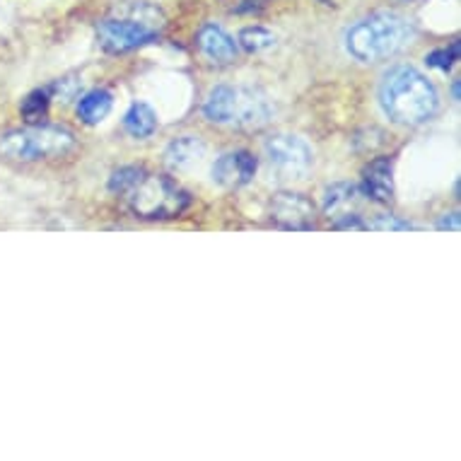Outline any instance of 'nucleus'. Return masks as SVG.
Returning a JSON list of instances; mask_svg holds the SVG:
<instances>
[{"instance_id": "1", "label": "nucleus", "mask_w": 461, "mask_h": 461, "mask_svg": "<svg viewBox=\"0 0 461 461\" xmlns=\"http://www.w3.org/2000/svg\"><path fill=\"white\" fill-rule=\"evenodd\" d=\"M382 109L401 126H420L430 122L438 112V90L420 70L411 66H396L379 85Z\"/></svg>"}, {"instance_id": "2", "label": "nucleus", "mask_w": 461, "mask_h": 461, "mask_svg": "<svg viewBox=\"0 0 461 461\" xmlns=\"http://www.w3.org/2000/svg\"><path fill=\"white\" fill-rule=\"evenodd\" d=\"M413 24L409 17L393 10L372 13L346 32V49L353 59L363 63H377L401 53L413 41Z\"/></svg>"}, {"instance_id": "3", "label": "nucleus", "mask_w": 461, "mask_h": 461, "mask_svg": "<svg viewBox=\"0 0 461 461\" xmlns=\"http://www.w3.org/2000/svg\"><path fill=\"white\" fill-rule=\"evenodd\" d=\"M165 27V15L155 5L133 0L113 10L97 27L99 46L109 53H129L150 44Z\"/></svg>"}, {"instance_id": "4", "label": "nucleus", "mask_w": 461, "mask_h": 461, "mask_svg": "<svg viewBox=\"0 0 461 461\" xmlns=\"http://www.w3.org/2000/svg\"><path fill=\"white\" fill-rule=\"evenodd\" d=\"M271 104L261 92L244 87H215L203 104V116L212 123L258 129L271 119Z\"/></svg>"}, {"instance_id": "5", "label": "nucleus", "mask_w": 461, "mask_h": 461, "mask_svg": "<svg viewBox=\"0 0 461 461\" xmlns=\"http://www.w3.org/2000/svg\"><path fill=\"white\" fill-rule=\"evenodd\" d=\"M76 136L61 126H27L0 136V155L17 162H34L44 158H61L73 150Z\"/></svg>"}, {"instance_id": "6", "label": "nucleus", "mask_w": 461, "mask_h": 461, "mask_svg": "<svg viewBox=\"0 0 461 461\" xmlns=\"http://www.w3.org/2000/svg\"><path fill=\"white\" fill-rule=\"evenodd\" d=\"M191 203V196L169 176L143 175L129 191V205L140 220L179 218Z\"/></svg>"}, {"instance_id": "7", "label": "nucleus", "mask_w": 461, "mask_h": 461, "mask_svg": "<svg viewBox=\"0 0 461 461\" xmlns=\"http://www.w3.org/2000/svg\"><path fill=\"white\" fill-rule=\"evenodd\" d=\"M324 215L339 230H363V191L356 184H333L326 189Z\"/></svg>"}, {"instance_id": "8", "label": "nucleus", "mask_w": 461, "mask_h": 461, "mask_svg": "<svg viewBox=\"0 0 461 461\" xmlns=\"http://www.w3.org/2000/svg\"><path fill=\"white\" fill-rule=\"evenodd\" d=\"M266 158L276 167L280 175L285 176H303L312 167V150L303 138L276 133L266 140L264 145Z\"/></svg>"}, {"instance_id": "9", "label": "nucleus", "mask_w": 461, "mask_h": 461, "mask_svg": "<svg viewBox=\"0 0 461 461\" xmlns=\"http://www.w3.org/2000/svg\"><path fill=\"white\" fill-rule=\"evenodd\" d=\"M271 220L283 230H312L314 227V205L303 194H276L271 201Z\"/></svg>"}, {"instance_id": "10", "label": "nucleus", "mask_w": 461, "mask_h": 461, "mask_svg": "<svg viewBox=\"0 0 461 461\" xmlns=\"http://www.w3.org/2000/svg\"><path fill=\"white\" fill-rule=\"evenodd\" d=\"M258 159L247 150L227 152L212 165V179L225 186V189H240L244 184H249L257 175Z\"/></svg>"}, {"instance_id": "11", "label": "nucleus", "mask_w": 461, "mask_h": 461, "mask_svg": "<svg viewBox=\"0 0 461 461\" xmlns=\"http://www.w3.org/2000/svg\"><path fill=\"white\" fill-rule=\"evenodd\" d=\"M196 44L198 51L215 66H227L237 59L235 39L218 24H203L196 34Z\"/></svg>"}, {"instance_id": "12", "label": "nucleus", "mask_w": 461, "mask_h": 461, "mask_svg": "<svg viewBox=\"0 0 461 461\" xmlns=\"http://www.w3.org/2000/svg\"><path fill=\"white\" fill-rule=\"evenodd\" d=\"M393 167L389 158L372 159L363 172V196L377 201V203H389L393 198Z\"/></svg>"}, {"instance_id": "13", "label": "nucleus", "mask_w": 461, "mask_h": 461, "mask_svg": "<svg viewBox=\"0 0 461 461\" xmlns=\"http://www.w3.org/2000/svg\"><path fill=\"white\" fill-rule=\"evenodd\" d=\"M203 150H205V145L201 143V138H194V136L176 138L175 143H169V148H167L165 152L167 165L172 167V169H186V167H191L194 162L201 159Z\"/></svg>"}, {"instance_id": "14", "label": "nucleus", "mask_w": 461, "mask_h": 461, "mask_svg": "<svg viewBox=\"0 0 461 461\" xmlns=\"http://www.w3.org/2000/svg\"><path fill=\"white\" fill-rule=\"evenodd\" d=\"M112 104V92L92 90L87 92V95H83L80 102H77V116H80L87 126H95V123L104 122L106 116H109Z\"/></svg>"}, {"instance_id": "15", "label": "nucleus", "mask_w": 461, "mask_h": 461, "mask_svg": "<svg viewBox=\"0 0 461 461\" xmlns=\"http://www.w3.org/2000/svg\"><path fill=\"white\" fill-rule=\"evenodd\" d=\"M123 129L133 138H150L158 129V116L148 104H133L123 116Z\"/></svg>"}, {"instance_id": "16", "label": "nucleus", "mask_w": 461, "mask_h": 461, "mask_svg": "<svg viewBox=\"0 0 461 461\" xmlns=\"http://www.w3.org/2000/svg\"><path fill=\"white\" fill-rule=\"evenodd\" d=\"M276 44V37H273V32L264 30V27H247V30L240 32V46H242L244 51L249 53H258L266 51V49H271Z\"/></svg>"}, {"instance_id": "17", "label": "nucleus", "mask_w": 461, "mask_h": 461, "mask_svg": "<svg viewBox=\"0 0 461 461\" xmlns=\"http://www.w3.org/2000/svg\"><path fill=\"white\" fill-rule=\"evenodd\" d=\"M49 102H51V92L49 90H34L32 95H27V99L23 102V116L30 123L41 122L49 112Z\"/></svg>"}, {"instance_id": "18", "label": "nucleus", "mask_w": 461, "mask_h": 461, "mask_svg": "<svg viewBox=\"0 0 461 461\" xmlns=\"http://www.w3.org/2000/svg\"><path fill=\"white\" fill-rule=\"evenodd\" d=\"M145 172L140 167H122V169H116L112 176H109V191L113 194H129L138 182H140V176Z\"/></svg>"}, {"instance_id": "19", "label": "nucleus", "mask_w": 461, "mask_h": 461, "mask_svg": "<svg viewBox=\"0 0 461 461\" xmlns=\"http://www.w3.org/2000/svg\"><path fill=\"white\" fill-rule=\"evenodd\" d=\"M459 61V41H452L449 46L445 49H438V51H432L425 56V63L430 66V68H438V70H452L454 63Z\"/></svg>"}, {"instance_id": "20", "label": "nucleus", "mask_w": 461, "mask_h": 461, "mask_svg": "<svg viewBox=\"0 0 461 461\" xmlns=\"http://www.w3.org/2000/svg\"><path fill=\"white\" fill-rule=\"evenodd\" d=\"M367 227L372 230H413L411 222H403V220H396V215H379L375 222H370Z\"/></svg>"}, {"instance_id": "21", "label": "nucleus", "mask_w": 461, "mask_h": 461, "mask_svg": "<svg viewBox=\"0 0 461 461\" xmlns=\"http://www.w3.org/2000/svg\"><path fill=\"white\" fill-rule=\"evenodd\" d=\"M438 230H447V232H456L459 230V212H449L442 215L438 222Z\"/></svg>"}, {"instance_id": "22", "label": "nucleus", "mask_w": 461, "mask_h": 461, "mask_svg": "<svg viewBox=\"0 0 461 461\" xmlns=\"http://www.w3.org/2000/svg\"><path fill=\"white\" fill-rule=\"evenodd\" d=\"M452 92H454V99H459V80H454Z\"/></svg>"}]
</instances>
